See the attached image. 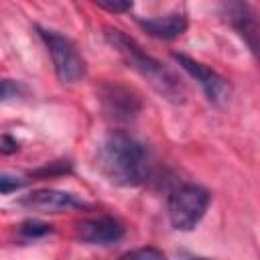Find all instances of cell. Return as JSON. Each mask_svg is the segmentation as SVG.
I'll return each instance as SVG.
<instances>
[{"label":"cell","instance_id":"cell-2","mask_svg":"<svg viewBox=\"0 0 260 260\" xmlns=\"http://www.w3.org/2000/svg\"><path fill=\"white\" fill-rule=\"evenodd\" d=\"M104 35L108 45L124 59V63L130 69H134L140 77H144L162 98L177 104L185 100V87L181 79L175 75V71H171L165 63L148 55L132 37H128L124 30L118 28H106Z\"/></svg>","mask_w":260,"mask_h":260},{"label":"cell","instance_id":"cell-5","mask_svg":"<svg viewBox=\"0 0 260 260\" xmlns=\"http://www.w3.org/2000/svg\"><path fill=\"white\" fill-rule=\"evenodd\" d=\"M173 59L179 63V67L189 77H193L199 83V87L203 89L205 98L211 104L221 106V104H225L230 100V91H232L230 83L215 69H211L209 65H205V63H201V61H197V59H193V57H189L185 53H173Z\"/></svg>","mask_w":260,"mask_h":260},{"label":"cell","instance_id":"cell-7","mask_svg":"<svg viewBox=\"0 0 260 260\" xmlns=\"http://www.w3.org/2000/svg\"><path fill=\"white\" fill-rule=\"evenodd\" d=\"M100 100H102L104 112L112 120H118V122L134 120L142 108L140 98L124 85H112V83L104 85L100 91Z\"/></svg>","mask_w":260,"mask_h":260},{"label":"cell","instance_id":"cell-11","mask_svg":"<svg viewBox=\"0 0 260 260\" xmlns=\"http://www.w3.org/2000/svg\"><path fill=\"white\" fill-rule=\"evenodd\" d=\"M91 2L108 12H114V14H122L132 8V0H91Z\"/></svg>","mask_w":260,"mask_h":260},{"label":"cell","instance_id":"cell-1","mask_svg":"<svg viewBox=\"0 0 260 260\" xmlns=\"http://www.w3.org/2000/svg\"><path fill=\"white\" fill-rule=\"evenodd\" d=\"M95 162L100 173L120 187L142 185L152 171L148 148L124 130H114L104 136L95 152Z\"/></svg>","mask_w":260,"mask_h":260},{"label":"cell","instance_id":"cell-16","mask_svg":"<svg viewBox=\"0 0 260 260\" xmlns=\"http://www.w3.org/2000/svg\"><path fill=\"white\" fill-rule=\"evenodd\" d=\"M250 51H252V55H254V57L258 59V63H260V43H258L254 49H250Z\"/></svg>","mask_w":260,"mask_h":260},{"label":"cell","instance_id":"cell-3","mask_svg":"<svg viewBox=\"0 0 260 260\" xmlns=\"http://www.w3.org/2000/svg\"><path fill=\"white\" fill-rule=\"evenodd\" d=\"M211 203V193L201 185L185 183L177 187L167 201L169 221L179 232H191L203 219L207 207Z\"/></svg>","mask_w":260,"mask_h":260},{"label":"cell","instance_id":"cell-4","mask_svg":"<svg viewBox=\"0 0 260 260\" xmlns=\"http://www.w3.org/2000/svg\"><path fill=\"white\" fill-rule=\"evenodd\" d=\"M39 37L45 43L53 69L63 83H75L85 75V61L71 39L51 28H39Z\"/></svg>","mask_w":260,"mask_h":260},{"label":"cell","instance_id":"cell-12","mask_svg":"<svg viewBox=\"0 0 260 260\" xmlns=\"http://www.w3.org/2000/svg\"><path fill=\"white\" fill-rule=\"evenodd\" d=\"M22 185H24V179H20V177H12L8 173H2V177H0V189L4 195H10L12 191L20 189Z\"/></svg>","mask_w":260,"mask_h":260},{"label":"cell","instance_id":"cell-9","mask_svg":"<svg viewBox=\"0 0 260 260\" xmlns=\"http://www.w3.org/2000/svg\"><path fill=\"white\" fill-rule=\"evenodd\" d=\"M140 26L154 39L173 41L187 30V16L183 12H171L165 16H152V18L140 20Z\"/></svg>","mask_w":260,"mask_h":260},{"label":"cell","instance_id":"cell-6","mask_svg":"<svg viewBox=\"0 0 260 260\" xmlns=\"http://www.w3.org/2000/svg\"><path fill=\"white\" fill-rule=\"evenodd\" d=\"M18 203L26 209L43 211V213H61V211H73V209L87 211V209H91V205L83 197H79L71 191H59V189L30 191L28 195L20 197Z\"/></svg>","mask_w":260,"mask_h":260},{"label":"cell","instance_id":"cell-14","mask_svg":"<svg viewBox=\"0 0 260 260\" xmlns=\"http://www.w3.org/2000/svg\"><path fill=\"white\" fill-rule=\"evenodd\" d=\"M18 91H20V85L16 81H12V79H4L2 81V100L4 102H8L12 95H18Z\"/></svg>","mask_w":260,"mask_h":260},{"label":"cell","instance_id":"cell-13","mask_svg":"<svg viewBox=\"0 0 260 260\" xmlns=\"http://www.w3.org/2000/svg\"><path fill=\"white\" fill-rule=\"evenodd\" d=\"M124 258H165V254L156 248H138L124 254Z\"/></svg>","mask_w":260,"mask_h":260},{"label":"cell","instance_id":"cell-10","mask_svg":"<svg viewBox=\"0 0 260 260\" xmlns=\"http://www.w3.org/2000/svg\"><path fill=\"white\" fill-rule=\"evenodd\" d=\"M18 232L26 240H37V238H43V236L51 234L53 228L49 223H45V221H39V219H26V221H22L18 225Z\"/></svg>","mask_w":260,"mask_h":260},{"label":"cell","instance_id":"cell-8","mask_svg":"<svg viewBox=\"0 0 260 260\" xmlns=\"http://www.w3.org/2000/svg\"><path fill=\"white\" fill-rule=\"evenodd\" d=\"M75 234L85 244L110 246L124 238V225L112 215H98V217L81 219L75 228Z\"/></svg>","mask_w":260,"mask_h":260},{"label":"cell","instance_id":"cell-15","mask_svg":"<svg viewBox=\"0 0 260 260\" xmlns=\"http://www.w3.org/2000/svg\"><path fill=\"white\" fill-rule=\"evenodd\" d=\"M0 150H2V154L16 152V150H18V142H16L14 138H10L8 134H4V136H2V146H0Z\"/></svg>","mask_w":260,"mask_h":260}]
</instances>
